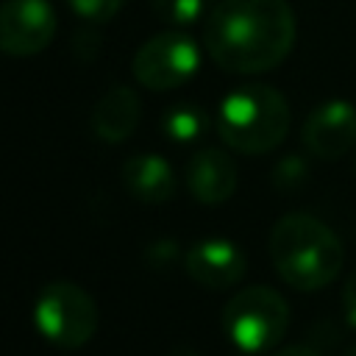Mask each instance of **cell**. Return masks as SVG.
Instances as JSON below:
<instances>
[{"label": "cell", "mask_w": 356, "mask_h": 356, "mask_svg": "<svg viewBox=\"0 0 356 356\" xmlns=\"http://www.w3.org/2000/svg\"><path fill=\"white\" fill-rule=\"evenodd\" d=\"M161 128H164L167 139H172V142H195L197 136L206 134L209 117L195 103H175V106H170L164 111Z\"/></svg>", "instance_id": "obj_13"}, {"label": "cell", "mask_w": 356, "mask_h": 356, "mask_svg": "<svg viewBox=\"0 0 356 356\" xmlns=\"http://www.w3.org/2000/svg\"><path fill=\"white\" fill-rule=\"evenodd\" d=\"M353 172H356V156H353Z\"/></svg>", "instance_id": "obj_22"}, {"label": "cell", "mask_w": 356, "mask_h": 356, "mask_svg": "<svg viewBox=\"0 0 356 356\" xmlns=\"http://www.w3.org/2000/svg\"><path fill=\"white\" fill-rule=\"evenodd\" d=\"M175 256H178L175 242H153V245L147 248V259H150V264H156V267L170 264Z\"/></svg>", "instance_id": "obj_18"}, {"label": "cell", "mask_w": 356, "mask_h": 356, "mask_svg": "<svg viewBox=\"0 0 356 356\" xmlns=\"http://www.w3.org/2000/svg\"><path fill=\"white\" fill-rule=\"evenodd\" d=\"M273 356H320V350L312 345H286V348H278Z\"/></svg>", "instance_id": "obj_19"}, {"label": "cell", "mask_w": 356, "mask_h": 356, "mask_svg": "<svg viewBox=\"0 0 356 356\" xmlns=\"http://www.w3.org/2000/svg\"><path fill=\"white\" fill-rule=\"evenodd\" d=\"M131 70L145 89L170 92L200 70V47L184 31H164L136 50Z\"/></svg>", "instance_id": "obj_6"}, {"label": "cell", "mask_w": 356, "mask_h": 356, "mask_svg": "<svg viewBox=\"0 0 356 356\" xmlns=\"http://www.w3.org/2000/svg\"><path fill=\"white\" fill-rule=\"evenodd\" d=\"M270 259L284 284L300 292H314L342 273L345 248L323 220L292 211L270 231Z\"/></svg>", "instance_id": "obj_2"}, {"label": "cell", "mask_w": 356, "mask_h": 356, "mask_svg": "<svg viewBox=\"0 0 356 356\" xmlns=\"http://www.w3.org/2000/svg\"><path fill=\"white\" fill-rule=\"evenodd\" d=\"M122 184L142 203H167L175 192V172L164 156L136 153L122 164Z\"/></svg>", "instance_id": "obj_12"}, {"label": "cell", "mask_w": 356, "mask_h": 356, "mask_svg": "<svg viewBox=\"0 0 356 356\" xmlns=\"http://www.w3.org/2000/svg\"><path fill=\"white\" fill-rule=\"evenodd\" d=\"M342 312H345V320L356 328V267L348 273L342 286Z\"/></svg>", "instance_id": "obj_17"}, {"label": "cell", "mask_w": 356, "mask_h": 356, "mask_svg": "<svg viewBox=\"0 0 356 356\" xmlns=\"http://www.w3.org/2000/svg\"><path fill=\"white\" fill-rule=\"evenodd\" d=\"M186 186L203 206H220L236 192V164L220 147L197 150L186 164Z\"/></svg>", "instance_id": "obj_10"}, {"label": "cell", "mask_w": 356, "mask_h": 356, "mask_svg": "<svg viewBox=\"0 0 356 356\" xmlns=\"http://www.w3.org/2000/svg\"><path fill=\"white\" fill-rule=\"evenodd\" d=\"M33 323L56 348L78 350L97 331V306L83 286L72 281H53L42 286L33 303Z\"/></svg>", "instance_id": "obj_5"}, {"label": "cell", "mask_w": 356, "mask_h": 356, "mask_svg": "<svg viewBox=\"0 0 356 356\" xmlns=\"http://www.w3.org/2000/svg\"><path fill=\"white\" fill-rule=\"evenodd\" d=\"M295 33V11L286 0H222L206 17L203 44L225 72L259 75L289 56Z\"/></svg>", "instance_id": "obj_1"}, {"label": "cell", "mask_w": 356, "mask_h": 356, "mask_svg": "<svg viewBox=\"0 0 356 356\" xmlns=\"http://www.w3.org/2000/svg\"><path fill=\"white\" fill-rule=\"evenodd\" d=\"M172 356H197V353H192V350H175Z\"/></svg>", "instance_id": "obj_20"}, {"label": "cell", "mask_w": 356, "mask_h": 356, "mask_svg": "<svg viewBox=\"0 0 356 356\" xmlns=\"http://www.w3.org/2000/svg\"><path fill=\"white\" fill-rule=\"evenodd\" d=\"M306 178H309V161H306L303 156H298V153L284 156V159L275 164V170H273V184H275L278 189H295V186H300Z\"/></svg>", "instance_id": "obj_15"}, {"label": "cell", "mask_w": 356, "mask_h": 356, "mask_svg": "<svg viewBox=\"0 0 356 356\" xmlns=\"http://www.w3.org/2000/svg\"><path fill=\"white\" fill-rule=\"evenodd\" d=\"M159 19L170 25H192L200 19L206 3L203 0H150Z\"/></svg>", "instance_id": "obj_14"}, {"label": "cell", "mask_w": 356, "mask_h": 356, "mask_svg": "<svg viewBox=\"0 0 356 356\" xmlns=\"http://www.w3.org/2000/svg\"><path fill=\"white\" fill-rule=\"evenodd\" d=\"M289 103L267 83H245L231 89L217 108L220 139L245 156L275 150L289 134Z\"/></svg>", "instance_id": "obj_3"}, {"label": "cell", "mask_w": 356, "mask_h": 356, "mask_svg": "<svg viewBox=\"0 0 356 356\" xmlns=\"http://www.w3.org/2000/svg\"><path fill=\"white\" fill-rule=\"evenodd\" d=\"M58 19L50 0H3L0 3V53L28 58L42 53L56 36Z\"/></svg>", "instance_id": "obj_7"}, {"label": "cell", "mask_w": 356, "mask_h": 356, "mask_svg": "<svg viewBox=\"0 0 356 356\" xmlns=\"http://www.w3.org/2000/svg\"><path fill=\"white\" fill-rule=\"evenodd\" d=\"M67 3L78 17H83L89 22H106V19L117 17L125 6V0H67Z\"/></svg>", "instance_id": "obj_16"}, {"label": "cell", "mask_w": 356, "mask_h": 356, "mask_svg": "<svg viewBox=\"0 0 356 356\" xmlns=\"http://www.w3.org/2000/svg\"><path fill=\"white\" fill-rule=\"evenodd\" d=\"M222 328L239 350L264 353L284 339L289 328V306L284 295L270 286H245L225 303Z\"/></svg>", "instance_id": "obj_4"}, {"label": "cell", "mask_w": 356, "mask_h": 356, "mask_svg": "<svg viewBox=\"0 0 356 356\" xmlns=\"http://www.w3.org/2000/svg\"><path fill=\"white\" fill-rule=\"evenodd\" d=\"M303 147L323 159L337 161L356 147V106L342 97H331L314 106L300 128Z\"/></svg>", "instance_id": "obj_8"}, {"label": "cell", "mask_w": 356, "mask_h": 356, "mask_svg": "<svg viewBox=\"0 0 356 356\" xmlns=\"http://www.w3.org/2000/svg\"><path fill=\"white\" fill-rule=\"evenodd\" d=\"M342 356H356V342H353V345H350V348H348Z\"/></svg>", "instance_id": "obj_21"}, {"label": "cell", "mask_w": 356, "mask_h": 356, "mask_svg": "<svg viewBox=\"0 0 356 356\" xmlns=\"http://www.w3.org/2000/svg\"><path fill=\"white\" fill-rule=\"evenodd\" d=\"M184 270L189 278L206 289H228L239 284L248 273V259L242 248L231 239H200L184 256Z\"/></svg>", "instance_id": "obj_9"}, {"label": "cell", "mask_w": 356, "mask_h": 356, "mask_svg": "<svg viewBox=\"0 0 356 356\" xmlns=\"http://www.w3.org/2000/svg\"><path fill=\"white\" fill-rule=\"evenodd\" d=\"M139 117H142V103H139V95L131 89V86H111L108 92H103V97L95 103L92 108V131L97 134V139L103 142H125L136 125H139Z\"/></svg>", "instance_id": "obj_11"}]
</instances>
